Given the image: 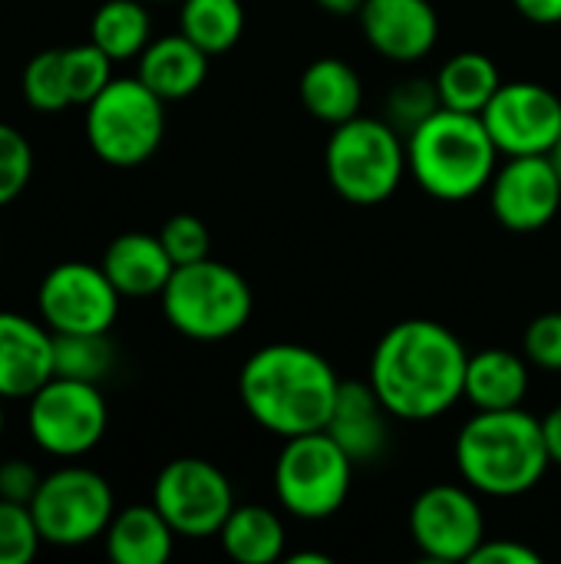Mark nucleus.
I'll list each match as a JSON object with an SVG mask.
<instances>
[{
	"label": "nucleus",
	"instance_id": "2",
	"mask_svg": "<svg viewBox=\"0 0 561 564\" xmlns=\"http://www.w3.org/2000/svg\"><path fill=\"white\" fill-rule=\"evenodd\" d=\"M337 390L341 377L324 354L301 344H268L255 350L238 373L248 416L281 440L324 430Z\"/></svg>",
	"mask_w": 561,
	"mask_h": 564
},
{
	"label": "nucleus",
	"instance_id": "26",
	"mask_svg": "<svg viewBox=\"0 0 561 564\" xmlns=\"http://www.w3.org/2000/svg\"><path fill=\"white\" fill-rule=\"evenodd\" d=\"M152 17L145 0H106L89 23V40L112 59H132L149 46Z\"/></svg>",
	"mask_w": 561,
	"mask_h": 564
},
{
	"label": "nucleus",
	"instance_id": "17",
	"mask_svg": "<svg viewBox=\"0 0 561 564\" xmlns=\"http://www.w3.org/2000/svg\"><path fill=\"white\" fill-rule=\"evenodd\" d=\"M46 380H53V330L0 311V400H30Z\"/></svg>",
	"mask_w": 561,
	"mask_h": 564
},
{
	"label": "nucleus",
	"instance_id": "36",
	"mask_svg": "<svg viewBox=\"0 0 561 564\" xmlns=\"http://www.w3.org/2000/svg\"><path fill=\"white\" fill-rule=\"evenodd\" d=\"M43 476L36 473V466L23 463V459H7L0 466V499L7 502H23L30 506L36 489H40Z\"/></svg>",
	"mask_w": 561,
	"mask_h": 564
},
{
	"label": "nucleus",
	"instance_id": "31",
	"mask_svg": "<svg viewBox=\"0 0 561 564\" xmlns=\"http://www.w3.org/2000/svg\"><path fill=\"white\" fill-rule=\"evenodd\" d=\"M436 109H443L436 79L410 76V79L397 83L387 96V122H393L397 129H407V132H413L420 122H427Z\"/></svg>",
	"mask_w": 561,
	"mask_h": 564
},
{
	"label": "nucleus",
	"instance_id": "16",
	"mask_svg": "<svg viewBox=\"0 0 561 564\" xmlns=\"http://www.w3.org/2000/svg\"><path fill=\"white\" fill-rule=\"evenodd\" d=\"M357 17L367 43L397 63L423 59L440 40V17L430 0H367Z\"/></svg>",
	"mask_w": 561,
	"mask_h": 564
},
{
	"label": "nucleus",
	"instance_id": "1",
	"mask_svg": "<svg viewBox=\"0 0 561 564\" xmlns=\"http://www.w3.org/2000/svg\"><path fill=\"white\" fill-rule=\"evenodd\" d=\"M466 364L470 354L450 327L410 317L380 337L370 357V387L390 416L423 423L463 400Z\"/></svg>",
	"mask_w": 561,
	"mask_h": 564
},
{
	"label": "nucleus",
	"instance_id": "23",
	"mask_svg": "<svg viewBox=\"0 0 561 564\" xmlns=\"http://www.w3.org/2000/svg\"><path fill=\"white\" fill-rule=\"evenodd\" d=\"M301 102L304 109L327 126H341L360 116L364 86L350 63L337 56H321L301 73Z\"/></svg>",
	"mask_w": 561,
	"mask_h": 564
},
{
	"label": "nucleus",
	"instance_id": "8",
	"mask_svg": "<svg viewBox=\"0 0 561 564\" xmlns=\"http://www.w3.org/2000/svg\"><path fill=\"white\" fill-rule=\"evenodd\" d=\"M354 459L324 430L284 440L274 463V492L284 512L304 522L331 519L350 492Z\"/></svg>",
	"mask_w": 561,
	"mask_h": 564
},
{
	"label": "nucleus",
	"instance_id": "38",
	"mask_svg": "<svg viewBox=\"0 0 561 564\" xmlns=\"http://www.w3.org/2000/svg\"><path fill=\"white\" fill-rule=\"evenodd\" d=\"M513 3L532 23H542V26L561 23V0H513Z\"/></svg>",
	"mask_w": 561,
	"mask_h": 564
},
{
	"label": "nucleus",
	"instance_id": "42",
	"mask_svg": "<svg viewBox=\"0 0 561 564\" xmlns=\"http://www.w3.org/2000/svg\"><path fill=\"white\" fill-rule=\"evenodd\" d=\"M549 159H552V165H555V172H559V182H561V135H559V142H555V149L549 152Z\"/></svg>",
	"mask_w": 561,
	"mask_h": 564
},
{
	"label": "nucleus",
	"instance_id": "43",
	"mask_svg": "<svg viewBox=\"0 0 561 564\" xmlns=\"http://www.w3.org/2000/svg\"><path fill=\"white\" fill-rule=\"evenodd\" d=\"M0 436H3V406H0Z\"/></svg>",
	"mask_w": 561,
	"mask_h": 564
},
{
	"label": "nucleus",
	"instance_id": "11",
	"mask_svg": "<svg viewBox=\"0 0 561 564\" xmlns=\"http://www.w3.org/2000/svg\"><path fill=\"white\" fill-rule=\"evenodd\" d=\"M152 506L165 516L175 535L208 539L218 535L235 509L228 476L198 456H182L162 466L152 486Z\"/></svg>",
	"mask_w": 561,
	"mask_h": 564
},
{
	"label": "nucleus",
	"instance_id": "4",
	"mask_svg": "<svg viewBox=\"0 0 561 564\" xmlns=\"http://www.w3.org/2000/svg\"><path fill=\"white\" fill-rule=\"evenodd\" d=\"M499 149L483 116L436 109L407 132V169L417 185L440 202H466L496 175Z\"/></svg>",
	"mask_w": 561,
	"mask_h": 564
},
{
	"label": "nucleus",
	"instance_id": "18",
	"mask_svg": "<svg viewBox=\"0 0 561 564\" xmlns=\"http://www.w3.org/2000/svg\"><path fill=\"white\" fill-rule=\"evenodd\" d=\"M387 416L370 380H341L324 433H331L354 463H374L387 449Z\"/></svg>",
	"mask_w": 561,
	"mask_h": 564
},
{
	"label": "nucleus",
	"instance_id": "27",
	"mask_svg": "<svg viewBox=\"0 0 561 564\" xmlns=\"http://www.w3.org/2000/svg\"><path fill=\"white\" fill-rule=\"evenodd\" d=\"M179 30L208 56L228 53L245 33L241 0H182Z\"/></svg>",
	"mask_w": 561,
	"mask_h": 564
},
{
	"label": "nucleus",
	"instance_id": "20",
	"mask_svg": "<svg viewBox=\"0 0 561 564\" xmlns=\"http://www.w3.org/2000/svg\"><path fill=\"white\" fill-rule=\"evenodd\" d=\"M155 96L165 102L192 96L205 76H208V53L192 43L182 30L149 40V46L139 53V73H136Z\"/></svg>",
	"mask_w": 561,
	"mask_h": 564
},
{
	"label": "nucleus",
	"instance_id": "35",
	"mask_svg": "<svg viewBox=\"0 0 561 564\" xmlns=\"http://www.w3.org/2000/svg\"><path fill=\"white\" fill-rule=\"evenodd\" d=\"M522 354L542 370H561V311L539 314L522 337Z\"/></svg>",
	"mask_w": 561,
	"mask_h": 564
},
{
	"label": "nucleus",
	"instance_id": "3",
	"mask_svg": "<svg viewBox=\"0 0 561 564\" xmlns=\"http://www.w3.org/2000/svg\"><path fill=\"white\" fill-rule=\"evenodd\" d=\"M456 466L470 489L493 499L532 492L552 466L542 420L513 410H476L456 436Z\"/></svg>",
	"mask_w": 561,
	"mask_h": 564
},
{
	"label": "nucleus",
	"instance_id": "34",
	"mask_svg": "<svg viewBox=\"0 0 561 564\" xmlns=\"http://www.w3.org/2000/svg\"><path fill=\"white\" fill-rule=\"evenodd\" d=\"M159 238H162L169 258L175 261V268H179V264L202 261V258H208V251H212V235H208L205 221H202L198 215H188V212L172 215V218L162 225Z\"/></svg>",
	"mask_w": 561,
	"mask_h": 564
},
{
	"label": "nucleus",
	"instance_id": "21",
	"mask_svg": "<svg viewBox=\"0 0 561 564\" xmlns=\"http://www.w3.org/2000/svg\"><path fill=\"white\" fill-rule=\"evenodd\" d=\"M529 393V360L503 347L470 354L463 400L476 410H513L522 406Z\"/></svg>",
	"mask_w": 561,
	"mask_h": 564
},
{
	"label": "nucleus",
	"instance_id": "13",
	"mask_svg": "<svg viewBox=\"0 0 561 564\" xmlns=\"http://www.w3.org/2000/svg\"><path fill=\"white\" fill-rule=\"evenodd\" d=\"M410 539L433 562H470L486 542V519L476 489L430 486L410 509Z\"/></svg>",
	"mask_w": 561,
	"mask_h": 564
},
{
	"label": "nucleus",
	"instance_id": "14",
	"mask_svg": "<svg viewBox=\"0 0 561 564\" xmlns=\"http://www.w3.org/2000/svg\"><path fill=\"white\" fill-rule=\"evenodd\" d=\"M499 155H549L561 135V99L542 83H503L479 112Z\"/></svg>",
	"mask_w": 561,
	"mask_h": 564
},
{
	"label": "nucleus",
	"instance_id": "10",
	"mask_svg": "<svg viewBox=\"0 0 561 564\" xmlns=\"http://www.w3.org/2000/svg\"><path fill=\"white\" fill-rule=\"evenodd\" d=\"M30 440L60 459L83 456L99 446L109 426V410L96 383L53 377L26 400Z\"/></svg>",
	"mask_w": 561,
	"mask_h": 564
},
{
	"label": "nucleus",
	"instance_id": "9",
	"mask_svg": "<svg viewBox=\"0 0 561 564\" xmlns=\"http://www.w3.org/2000/svg\"><path fill=\"white\" fill-rule=\"evenodd\" d=\"M30 512L46 545L79 549L106 535L116 516V499L99 473L86 466H66L43 476Z\"/></svg>",
	"mask_w": 561,
	"mask_h": 564
},
{
	"label": "nucleus",
	"instance_id": "39",
	"mask_svg": "<svg viewBox=\"0 0 561 564\" xmlns=\"http://www.w3.org/2000/svg\"><path fill=\"white\" fill-rule=\"evenodd\" d=\"M542 433H546V446H549L552 463L561 466V403L549 416H542Z\"/></svg>",
	"mask_w": 561,
	"mask_h": 564
},
{
	"label": "nucleus",
	"instance_id": "25",
	"mask_svg": "<svg viewBox=\"0 0 561 564\" xmlns=\"http://www.w3.org/2000/svg\"><path fill=\"white\" fill-rule=\"evenodd\" d=\"M433 79L440 89V102L446 109L473 112V116H479L496 96V89L503 86L499 66L486 53H476V50L450 56Z\"/></svg>",
	"mask_w": 561,
	"mask_h": 564
},
{
	"label": "nucleus",
	"instance_id": "33",
	"mask_svg": "<svg viewBox=\"0 0 561 564\" xmlns=\"http://www.w3.org/2000/svg\"><path fill=\"white\" fill-rule=\"evenodd\" d=\"M33 175V149L26 135L0 122V208L17 202Z\"/></svg>",
	"mask_w": 561,
	"mask_h": 564
},
{
	"label": "nucleus",
	"instance_id": "44",
	"mask_svg": "<svg viewBox=\"0 0 561 564\" xmlns=\"http://www.w3.org/2000/svg\"><path fill=\"white\" fill-rule=\"evenodd\" d=\"M145 3H159V0H145ZM162 3H165V0H162Z\"/></svg>",
	"mask_w": 561,
	"mask_h": 564
},
{
	"label": "nucleus",
	"instance_id": "19",
	"mask_svg": "<svg viewBox=\"0 0 561 564\" xmlns=\"http://www.w3.org/2000/svg\"><path fill=\"white\" fill-rule=\"evenodd\" d=\"M103 271L122 297H152L169 284L175 261L169 258L159 235L126 231L109 241L103 254Z\"/></svg>",
	"mask_w": 561,
	"mask_h": 564
},
{
	"label": "nucleus",
	"instance_id": "41",
	"mask_svg": "<svg viewBox=\"0 0 561 564\" xmlns=\"http://www.w3.org/2000/svg\"><path fill=\"white\" fill-rule=\"evenodd\" d=\"M288 562L291 564H327L331 558H327V555H321V552H294Z\"/></svg>",
	"mask_w": 561,
	"mask_h": 564
},
{
	"label": "nucleus",
	"instance_id": "32",
	"mask_svg": "<svg viewBox=\"0 0 561 564\" xmlns=\"http://www.w3.org/2000/svg\"><path fill=\"white\" fill-rule=\"evenodd\" d=\"M40 529L23 502L0 499V564H30L40 552Z\"/></svg>",
	"mask_w": 561,
	"mask_h": 564
},
{
	"label": "nucleus",
	"instance_id": "6",
	"mask_svg": "<svg viewBox=\"0 0 561 564\" xmlns=\"http://www.w3.org/2000/svg\"><path fill=\"white\" fill-rule=\"evenodd\" d=\"M331 188L350 205H380L387 202L407 169V142L400 129L387 119L354 116L334 126L324 152Z\"/></svg>",
	"mask_w": 561,
	"mask_h": 564
},
{
	"label": "nucleus",
	"instance_id": "7",
	"mask_svg": "<svg viewBox=\"0 0 561 564\" xmlns=\"http://www.w3.org/2000/svg\"><path fill=\"white\" fill-rule=\"evenodd\" d=\"M165 135V99L139 76H122L86 102V142L116 169L142 165L155 155Z\"/></svg>",
	"mask_w": 561,
	"mask_h": 564
},
{
	"label": "nucleus",
	"instance_id": "40",
	"mask_svg": "<svg viewBox=\"0 0 561 564\" xmlns=\"http://www.w3.org/2000/svg\"><path fill=\"white\" fill-rule=\"evenodd\" d=\"M317 7H324L327 13H334V17H350V13H360V7L367 3V0H314Z\"/></svg>",
	"mask_w": 561,
	"mask_h": 564
},
{
	"label": "nucleus",
	"instance_id": "29",
	"mask_svg": "<svg viewBox=\"0 0 561 564\" xmlns=\"http://www.w3.org/2000/svg\"><path fill=\"white\" fill-rule=\"evenodd\" d=\"M23 99L36 112H63L66 106H73L66 73H63V50H43L26 63Z\"/></svg>",
	"mask_w": 561,
	"mask_h": 564
},
{
	"label": "nucleus",
	"instance_id": "5",
	"mask_svg": "<svg viewBox=\"0 0 561 564\" xmlns=\"http://www.w3.org/2000/svg\"><path fill=\"white\" fill-rule=\"evenodd\" d=\"M159 297L165 321L182 337L202 344L235 337L248 324L255 307L251 288L241 271L215 258L179 264Z\"/></svg>",
	"mask_w": 561,
	"mask_h": 564
},
{
	"label": "nucleus",
	"instance_id": "15",
	"mask_svg": "<svg viewBox=\"0 0 561 564\" xmlns=\"http://www.w3.org/2000/svg\"><path fill=\"white\" fill-rule=\"evenodd\" d=\"M489 208L509 231L546 228L561 208V182L549 155H509L489 182Z\"/></svg>",
	"mask_w": 561,
	"mask_h": 564
},
{
	"label": "nucleus",
	"instance_id": "12",
	"mask_svg": "<svg viewBox=\"0 0 561 564\" xmlns=\"http://www.w3.org/2000/svg\"><path fill=\"white\" fill-rule=\"evenodd\" d=\"M119 297L122 294L103 264L63 261L43 274L36 307L53 334H109L119 314Z\"/></svg>",
	"mask_w": 561,
	"mask_h": 564
},
{
	"label": "nucleus",
	"instance_id": "22",
	"mask_svg": "<svg viewBox=\"0 0 561 564\" xmlns=\"http://www.w3.org/2000/svg\"><path fill=\"white\" fill-rule=\"evenodd\" d=\"M175 545V529L149 506H126L106 529V555L116 564H165Z\"/></svg>",
	"mask_w": 561,
	"mask_h": 564
},
{
	"label": "nucleus",
	"instance_id": "24",
	"mask_svg": "<svg viewBox=\"0 0 561 564\" xmlns=\"http://www.w3.org/2000/svg\"><path fill=\"white\" fill-rule=\"evenodd\" d=\"M218 539L225 555L238 564H274L284 558V525L265 506H235Z\"/></svg>",
	"mask_w": 561,
	"mask_h": 564
},
{
	"label": "nucleus",
	"instance_id": "28",
	"mask_svg": "<svg viewBox=\"0 0 561 564\" xmlns=\"http://www.w3.org/2000/svg\"><path fill=\"white\" fill-rule=\"evenodd\" d=\"M109 334H53V377L99 383L112 370Z\"/></svg>",
	"mask_w": 561,
	"mask_h": 564
},
{
	"label": "nucleus",
	"instance_id": "37",
	"mask_svg": "<svg viewBox=\"0 0 561 564\" xmlns=\"http://www.w3.org/2000/svg\"><path fill=\"white\" fill-rule=\"evenodd\" d=\"M473 564H539L542 555L532 545H522L516 539H486L476 555L470 558Z\"/></svg>",
	"mask_w": 561,
	"mask_h": 564
},
{
	"label": "nucleus",
	"instance_id": "30",
	"mask_svg": "<svg viewBox=\"0 0 561 564\" xmlns=\"http://www.w3.org/2000/svg\"><path fill=\"white\" fill-rule=\"evenodd\" d=\"M63 73L73 106H86L112 83V59L89 40L83 46L63 50Z\"/></svg>",
	"mask_w": 561,
	"mask_h": 564
}]
</instances>
